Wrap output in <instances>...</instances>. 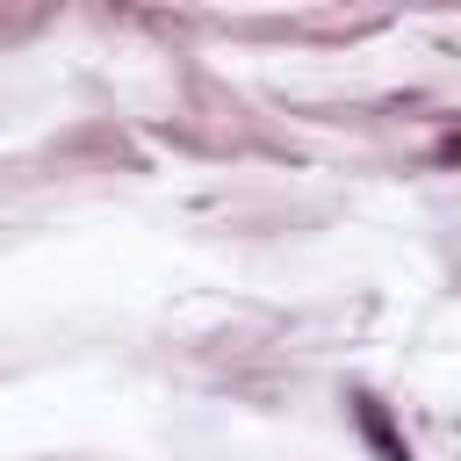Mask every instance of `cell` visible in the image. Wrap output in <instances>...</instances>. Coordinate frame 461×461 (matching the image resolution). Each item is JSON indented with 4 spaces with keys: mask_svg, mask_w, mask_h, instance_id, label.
<instances>
[{
    "mask_svg": "<svg viewBox=\"0 0 461 461\" xmlns=\"http://www.w3.org/2000/svg\"><path fill=\"white\" fill-rule=\"evenodd\" d=\"M353 411H360V425H367V439L382 447V461H411V447H403V439H396V432L382 425V403H375V396H353Z\"/></svg>",
    "mask_w": 461,
    "mask_h": 461,
    "instance_id": "cell-1",
    "label": "cell"
}]
</instances>
